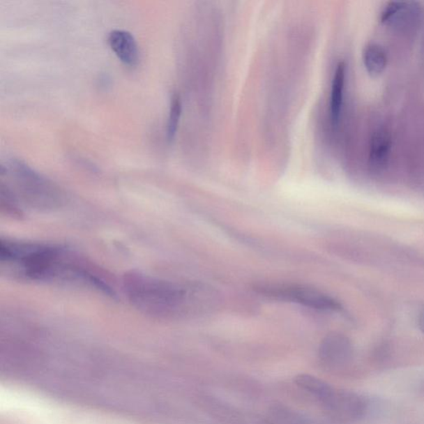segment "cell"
<instances>
[{"label": "cell", "instance_id": "6da1fadb", "mask_svg": "<svg viewBox=\"0 0 424 424\" xmlns=\"http://www.w3.org/2000/svg\"><path fill=\"white\" fill-rule=\"evenodd\" d=\"M0 269L3 275L16 281L75 286L116 295L94 265L68 247L52 243L1 240Z\"/></svg>", "mask_w": 424, "mask_h": 424}, {"label": "cell", "instance_id": "7a4b0ae2", "mask_svg": "<svg viewBox=\"0 0 424 424\" xmlns=\"http://www.w3.org/2000/svg\"><path fill=\"white\" fill-rule=\"evenodd\" d=\"M123 287L130 303L139 311L169 319L187 315L195 305L207 302L209 289L162 280L139 272L123 276Z\"/></svg>", "mask_w": 424, "mask_h": 424}, {"label": "cell", "instance_id": "3957f363", "mask_svg": "<svg viewBox=\"0 0 424 424\" xmlns=\"http://www.w3.org/2000/svg\"><path fill=\"white\" fill-rule=\"evenodd\" d=\"M15 188L1 186L2 207L15 215L26 211H50L60 209L63 194L54 185L22 163L13 165Z\"/></svg>", "mask_w": 424, "mask_h": 424}, {"label": "cell", "instance_id": "277c9868", "mask_svg": "<svg viewBox=\"0 0 424 424\" xmlns=\"http://www.w3.org/2000/svg\"><path fill=\"white\" fill-rule=\"evenodd\" d=\"M255 290L266 297L298 303L316 310L338 311L341 309V305L329 296L302 286L259 285L255 287Z\"/></svg>", "mask_w": 424, "mask_h": 424}, {"label": "cell", "instance_id": "5b68a950", "mask_svg": "<svg viewBox=\"0 0 424 424\" xmlns=\"http://www.w3.org/2000/svg\"><path fill=\"white\" fill-rule=\"evenodd\" d=\"M324 408L335 417L353 421L364 413L365 405L361 397L353 393L328 388L319 400Z\"/></svg>", "mask_w": 424, "mask_h": 424}, {"label": "cell", "instance_id": "8992f818", "mask_svg": "<svg viewBox=\"0 0 424 424\" xmlns=\"http://www.w3.org/2000/svg\"><path fill=\"white\" fill-rule=\"evenodd\" d=\"M351 354V344L342 335L330 334L321 342L319 357L326 365L338 366L346 364Z\"/></svg>", "mask_w": 424, "mask_h": 424}, {"label": "cell", "instance_id": "52a82bcc", "mask_svg": "<svg viewBox=\"0 0 424 424\" xmlns=\"http://www.w3.org/2000/svg\"><path fill=\"white\" fill-rule=\"evenodd\" d=\"M108 43L121 63L131 68L138 64V44L130 32L126 30H114L109 35Z\"/></svg>", "mask_w": 424, "mask_h": 424}, {"label": "cell", "instance_id": "ba28073f", "mask_svg": "<svg viewBox=\"0 0 424 424\" xmlns=\"http://www.w3.org/2000/svg\"><path fill=\"white\" fill-rule=\"evenodd\" d=\"M418 8L414 3L391 2L381 13L384 24L404 28L417 20Z\"/></svg>", "mask_w": 424, "mask_h": 424}, {"label": "cell", "instance_id": "9c48e42d", "mask_svg": "<svg viewBox=\"0 0 424 424\" xmlns=\"http://www.w3.org/2000/svg\"><path fill=\"white\" fill-rule=\"evenodd\" d=\"M347 66L340 61L335 68L331 91V117L334 126H337L341 119L344 86H346Z\"/></svg>", "mask_w": 424, "mask_h": 424}, {"label": "cell", "instance_id": "30bf717a", "mask_svg": "<svg viewBox=\"0 0 424 424\" xmlns=\"http://www.w3.org/2000/svg\"><path fill=\"white\" fill-rule=\"evenodd\" d=\"M362 60L366 72L372 77H378L383 74L388 64L386 50L378 43H369L362 53Z\"/></svg>", "mask_w": 424, "mask_h": 424}, {"label": "cell", "instance_id": "8fae6325", "mask_svg": "<svg viewBox=\"0 0 424 424\" xmlns=\"http://www.w3.org/2000/svg\"><path fill=\"white\" fill-rule=\"evenodd\" d=\"M391 137L384 130H379L371 139L370 160L374 167H381L386 165L390 156Z\"/></svg>", "mask_w": 424, "mask_h": 424}, {"label": "cell", "instance_id": "7c38bea8", "mask_svg": "<svg viewBox=\"0 0 424 424\" xmlns=\"http://www.w3.org/2000/svg\"><path fill=\"white\" fill-rule=\"evenodd\" d=\"M294 381L299 388L316 397L317 400L324 394L330 386V384L321 381V379L308 374L297 375L294 379Z\"/></svg>", "mask_w": 424, "mask_h": 424}, {"label": "cell", "instance_id": "4fadbf2b", "mask_svg": "<svg viewBox=\"0 0 424 424\" xmlns=\"http://www.w3.org/2000/svg\"><path fill=\"white\" fill-rule=\"evenodd\" d=\"M182 100L178 93L171 97L169 121L167 127V139L172 142L178 132L181 116H182Z\"/></svg>", "mask_w": 424, "mask_h": 424}, {"label": "cell", "instance_id": "5bb4252c", "mask_svg": "<svg viewBox=\"0 0 424 424\" xmlns=\"http://www.w3.org/2000/svg\"><path fill=\"white\" fill-rule=\"evenodd\" d=\"M418 325L423 333H424V312L422 313L421 317H419Z\"/></svg>", "mask_w": 424, "mask_h": 424}]
</instances>
